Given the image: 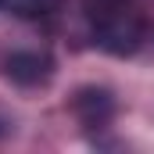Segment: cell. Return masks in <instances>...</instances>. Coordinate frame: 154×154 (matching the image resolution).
<instances>
[{
  "label": "cell",
  "mask_w": 154,
  "mask_h": 154,
  "mask_svg": "<svg viewBox=\"0 0 154 154\" xmlns=\"http://www.w3.org/2000/svg\"><path fill=\"white\" fill-rule=\"evenodd\" d=\"M57 4H61V0H0L4 11L22 14V18H43V14H50Z\"/></svg>",
  "instance_id": "cell-4"
},
{
  "label": "cell",
  "mask_w": 154,
  "mask_h": 154,
  "mask_svg": "<svg viewBox=\"0 0 154 154\" xmlns=\"http://www.w3.org/2000/svg\"><path fill=\"white\" fill-rule=\"evenodd\" d=\"M4 72L18 86H39V82L50 79V57L47 54H32V50H18V54L7 57Z\"/></svg>",
  "instance_id": "cell-2"
},
{
  "label": "cell",
  "mask_w": 154,
  "mask_h": 154,
  "mask_svg": "<svg viewBox=\"0 0 154 154\" xmlns=\"http://www.w3.org/2000/svg\"><path fill=\"white\" fill-rule=\"evenodd\" d=\"M86 18L93 22L100 47L115 54H129L140 47V36H143L140 0H86Z\"/></svg>",
  "instance_id": "cell-1"
},
{
  "label": "cell",
  "mask_w": 154,
  "mask_h": 154,
  "mask_svg": "<svg viewBox=\"0 0 154 154\" xmlns=\"http://www.w3.org/2000/svg\"><path fill=\"white\" fill-rule=\"evenodd\" d=\"M75 111L86 125H108L111 111H115V100L108 97V90H82L75 97Z\"/></svg>",
  "instance_id": "cell-3"
}]
</instances>
